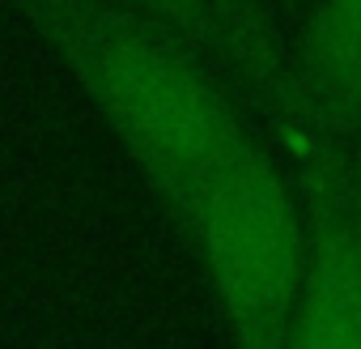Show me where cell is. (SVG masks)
Segmentation results:
<instances>
[{
	"instance_id": "obj_1",
	"label": "cell",
	"mask_w": 361,
	"mask_h": 349,
	"mask_svg": "<svg viewBox=\"0 0 361 349\" xmlns=\"http://www.w3.org/2000/svg\"><path fill=\"white\" fill-rule=\"evenodd\" d=\"M183 226L204 184L255 141L247 111L196 43L119 0H9Z\"/></svg>"
},
{
	"instance_id": "obj_2",
	"label": "cell",
	"mask_w": 361,
	"mask_h": 349,
	"mask_svg": "<svg viewBox=\"0 0 361 349\" xmlns=\"http://www.w3.org/2000/svg\"><path fill=\"white\" fill-rule=\"evenodd\" d=\"M183 235L209 277L230 349H289L306 281V218L293 174L259 136L204 184Z\"/></svg>"
},
{
	"instance_id": "obj_3",
	"label": "cell",
	"mask_w": 361,
	"mask_h": 349,
	"mask_svg": "<svg viewBox=\"0 0 361 349\" xmlns=\"http://www.w3.org/2000/svg\"><path fill=\"white\" fill-rule=\"evenodd\" d=\"M251 94L289 153L306 218V281L289 349H361V145L340 141L302 107L289 60Z\"/></svg>"
},
{
	"instance_id": "obj_4",
	"label": "cell",
	"mask_w": 361,
	"mask_h": 349,
	"mask_svg": "<svg viewBox=\"0 0 361 349\" xmlns=\"http://www.w3.org/2000/svg\"><path fill=\"white\" fill-rule=\"evenodd\" d=\"M289 81L327 132L361 145V0H314L289 52Z\"/></svg>"
},
{
	"instance_id": "obj_5",
	"label": "cell",
	"mask_w": 361,
	"mask_h": 349,
	"mask_svg": "<svg viewBox=\"0 0 361 349\" xmlns=\"http://www.w3.org/2000/svg\"><path fill=\"white\" fill-rule=\"evenodd\" d=\"M119 5H132L183 35L209 60L230 69L247 90L289 60L276 30L281 0H119Z\"/></svg>"
}]
</instances>
